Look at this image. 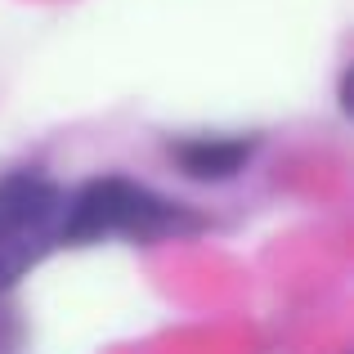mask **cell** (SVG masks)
Returning a JSON list of instances; mask_svg holds the SVG:
<instances>
[{
	"label": "cell",
	"mask_w": 354,
	"mask_h": 354,
	"mask_svg": "<svg viewBox=\"0 0 354 354\" xmlns=\"http://www.w3.org/2000/svg\"><path fill=\"white\" fill-rule=\"evenodd\" d=\"M202 216L189 207L162 198L121 175L90 180L63 202L59 211V242H104V238H135V242H157V238H180L198 234Z\"/></svg>",
	"instance_id": "1"
},
{
	"label": "cell",
	"mask_w": 354,
	"mask_h": 354,
	"mask_svg": "<svg viewBox=\"0 0 354 354\" xmlns=\"http://www.w3.org/2000/svg\"><path fill=\"white\" fill-rule=\"evenodd\" d=\"M63 211V193L45 184L41 175H9L0 180V247L23 234L50 238L54 216Z\"/></svg>",
	"instance_id": "2"
},
{
	"label": "cell",
	"mask_w": 354,
	"mask_h": 354,
	"mask_svg": "<svg viewBox=\"0 0 354 354\" xmlns=\"http://www.w3.org/2000/svg\"><path fill=\"white\" fill-rule=\"evenodd\" d=\"M251 148V139H184L171 148V157L189 180H229L247 166Z\"/></svg>",
	"instance_id": "3"
}]
</instances>
